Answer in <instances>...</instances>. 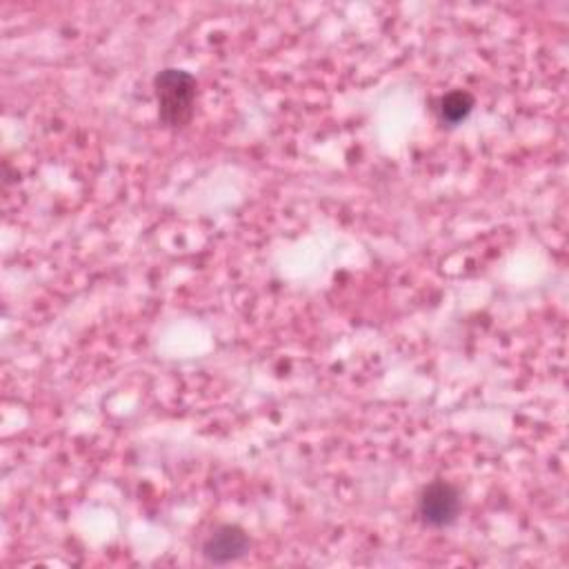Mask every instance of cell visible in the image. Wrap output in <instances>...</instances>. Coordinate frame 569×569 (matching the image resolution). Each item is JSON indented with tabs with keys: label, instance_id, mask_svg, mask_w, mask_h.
<instances>
[{
	"label": "cell",
	"instance_id": "cell-3",
	"mask_svg": "<svg viewBox=\"0 0 569 569\" xmlns=\"http://www.w3.org/2000/svg\"><path fill=\"white\" fill-rule=\"evenodd\" d=\"M249 549L247 534L236 525L216 527L203 543V556L214 565H227L242 558Z\"/></svg>",
	"mask_w": 569,
	"mask_h": 569
},
{
	"label": "cell",
	"instance_id": "cell-4",
	"mask_svg": "<svg viewBox=\"0 0 569 569\" xmlns=\"http://www.w3.org/2000/svg\"><path fill=\"white\" fill-rule=\"evenodd\" d=\"M474 109V98L467 92H450L448 96L440 98V116L450 125H459L461 120H465Z\"/></svg>",
	"mask_w": 569,
	"mask_h": 569
},
{
	"label": "cell",
	"instance_id": "cell-1",
	"mask_svg": "<svg viewBox=\"0 0 569 569\" xmlns=\"http://www.w3.org/2000/svg\"><path fill=\"white\" fill-rule=\"evenodd\" d=\"M197 79L185 70H163L154 79V92L158 103V116L167 128H185L194 116L197 105Z\"/></svg>",
	"mask_w": 569,
	"mask_h": 569
},
{
	"label": "cell",
	"instance_id": "cell-2",
	"mask_svg": "<svg viewBox=\"0 0 569 569\" xmlns=\"http://www.w3.org/2000/svg\"><path fill=\"white\" fill-rule=\"evenodd\" d=\"M461 512V494L454 485L436 481L427 485L418 500V514L429 527H448Z\"/></svg>",
	"mask_w": 569,
	"mask_h": 569
}]
</instances>
